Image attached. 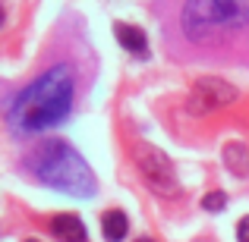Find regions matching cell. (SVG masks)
<instances>
[{
	"label": "cell",
	"mask_w": 249,
	"mask_h": 242,
	"mask_svg": "<svg viewBox=\"0 0 249 242\" xmlns=\"http://www.w3.org/2000/svg\"><path fill=\"white\" fill-rule=\"evenodd\" d=\"M114 35H117V41H120V48H126L129 54H136V57H145L148 54V38H145V32H142L139 25L117 22L114 25Z\"/></svg>",
	"instance_id": "cell-6"
},
{
	"label": "cell",
	"mask_w": 249,
	"mask_h": 242,
	"mask_svg": "<svg viewBox=\"0 0 249 242\" xmlns=\"http://www.w3.org/2000/svg\"><path fill=\"white\" fill-rule=\"evenodd\" d=\"M227 205V195L224 192H208L205 195V198H202V208H205V211H221V208H224Z\"/></svg>",
	"instance_id": "cell-10"
},
{
	"label": "cell",
	"mask_w": 249,
	"mask_h": 242,
	"mask_svg": "<svg viewBox=\"0 0 249 242\" xmlns=\"http://www.w3.org/2000/svg\"><path fill=\"white\" fill-rule=\"evenodd\" d=\"M231 101H237V88L224 79L208 76V79H199L193 85V95H189L186 107L193 116H202V113H214V110L227 107Z\"/></svg>",
	"instance_id": "cell-5"
},
{
	"label": "cell",
	"mask_w": 249,
	"mask_h": 242,
	"mask_svg": "<svg viewBox=\"0 0 249 242\" xmlns=\"http://www.w3.org/2000/svg\"><path fill=\"white\" fill-rule=\"evenodd\" d=\"M51 233L60 242H85V224L76 214H57L51 220Z\"/></svg>",
	"instance_id": "cell-7"
},
{
	"label": "cell",
	"mask_w": 249,
	"mask_h": 242,
	"mask_svg": "<svg viewBox=\"0 0 249 242\" xmlns=\"http://www.w3.org/2000/svg\"><path fill=\"white\" fill-rule=\"evenodd\" d=\"M25 242H38V239H25Z\"/></svg>",
	"instance_id": "cell-14"
},
{
	"label": "cell",
	"mask_w": 249,
	"mask_h": 242,
	"mask_svg": "<svg viewBox=\"0 0 249 242\" xmlns=\"http://www.w3.org/2000/svg\"><path fill=\"white\" fill-rule=\"evenodd\" d=\"M76 95V79L70 66H51L35 82H29L10 104V123L16 132H44L67 120Z\"/></svg>",
	"instance_id": "cell-1"
},
{
	"label": "cell",
	"mask_w": 249,
	"mask_h": 242,
	"mask_svg": "<svg viewBox=\"0 0 249 242\" xmlns=\"http://www.w3.org/2000/svg\"><path fill=\"white\" fill-rule=\"evenodd\" d=\"M224 163L231 173L237 176H246L249 173V148L240 145V142H231V145L224 148Z\"/></svg>",
	"instance_id": "cell-8"
},
{
	"label": "cell",
	"mask_w": 249,
	"mask_h": 242,
	"mask_svg": "<svg viewBox=\"0 0 249 242\" xmlns=\"http://www.w3.org/2000/svg\"><path fill=\"white\" fill-rule=\"evenodd\" d=\"M0 25H3V6H0Z\"/></svg>",
	"instance_id": "cell-12"
},
{
	"label": "cell",
	"mask_w": 249,
	"mask_h": 242,
	"mask_svg": "<svg viewBox=\"0 0 249 242\" xmlns=\"http://www.w3.org/2000/svg\"><path fill=\"white\" fill-rule=\"evenodd\" d=\"M237 242H249V217H243L237 224Z\"/></svg>",
	"instance_id": "cell-11"
},
{
	"label": "cell",
	"mask_w": 249,
	"mask_h": 242,
	"mask_svg": "<svg viewBox=\"0 0 249 242\" xmlns=\"http://www.w3.org/2000/svg\"><path fill=\"white\" fill-rule=\"evenodd\" d=\"M136 242H152V239H136Z\"/></svg>",
	"instance_id": "cell-13"
},
{
	"label": "cell",
	"mask_w": 249,
	"mask_h": 242,
	"mask_svg": "<svg viewBox=\"0 0 249 242\" xmlns=\"http://www.w3.org/2000/svg\"><path fill=\"white\" fill-rule=\"evenodd\" d=\"M243 25H249V0H186L183 6V29L189 38Z\"/></svg>",
	"instance_id": "cell-3"
},
{
	"label": "cell",
	"mask_w": 249,
	"mask_h": 242,
	"mask_svg": "<svg viewBox=\"0 0 249 242\" xmlns=\"http://www.w3.org/2000/svg\"><path fill=\"white\" fill-rule=\"evenodd\" d=\"M32 173L51 189H60L76 198H89L95 195V173L85 163V158L73 145L60 139H51L32 154Z\"/></svg>",
	"instance_id": "cell-2"
},
{
	"label": "cell",
	"mask_w": 249,
	"mask_h": 242,
	"mask_svg": "<svg viewBox=\"0 0 249 242\" xmlns=\"http://www.w3.org/2000/svg\"><path fill=\"white\" fill-rule=\"evenodd\" d=\"M101 230H104V236H107V242H120L123 236H126V230H129L126 214L123 211H107L101 217Z\"/></svg>",
	"instance_id": "cell-9"
},
{
	"label": "cell",
	"mask_w": 249,
	"mask_h": 242,
	"mask_svg": "<svg viewBox=\"0 0 249 242\" xmlns=\"http://www.w3.org/2000/svg\"><path fill=\"white\" fill-rule=\"evenodd\" d=\"M133 161H136V167H139V173L145 176V182L152 186V192L164 195V198L180 195V182H177L174 163H170V158H164L158 148L145 145V142H136L133 145Z\"/></svg>",
	"instance_id": "cell-4"
}]
</instances>
